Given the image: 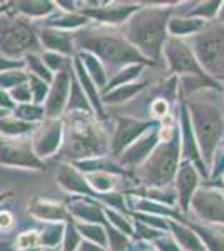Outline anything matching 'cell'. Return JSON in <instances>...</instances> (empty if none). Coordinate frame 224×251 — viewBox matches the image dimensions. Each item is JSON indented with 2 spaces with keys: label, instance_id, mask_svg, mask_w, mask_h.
Segmentation results:
<instances>
[{
  "label": "cell",
  "instance_id": "1",
  "mask_svg": "<svg viewBox=\"0 0 224 251\" xmlns=\"http://www.w3.org/2000/svg\"><path fill=\"white\" fill-rule=\"evenodd\" d=\"M171 9L148 7L137 10L125 27V40L146 59L161 60Z\"/></svg>",
  "mask_w": 224,
  "mask_h": 251
},
{
  "label": "cell",
  "instance_id": "2",
  "mask_svg": "<svg viewBox=\"0 0 224 251\" xmlns=\"http://www.w3.org/2000/svg\"><path fill=\"white\" fill-rule=\"evenodd\" d=\"M189 117H193V132L196 137L199 152L204 157L206 164L213 163L216 148L224 131V114L221 109L202 99L189 102Z\"/></svg>",
  "mask_w": 224,
  "mask_h": 251
},
{
  "label": "cell",
  "instance_id": "3",
  "mask_svg": "<svg viewBox=\"0 0 224 251\" xmlns=\"http://www.w3.org/2000/svg\"><path fill=\"white\" fill-rule=\"evenodd\" d=\"M79 40L82 42V46L85 49L92 50L97 57L112 64V66H127L131 62H141V64L149 62L124 37H119L116 34L91 30L79 35Z\"/></svg>",
  "mask_w": 224,
  "mask_h": 251
},
{
  "label": "cell",
  "instance_id": "4",
  "mask_svg": "<svg viewBox=\"0 0 224 251\" xmlns=\"http://www.w3.org/2000/svg\"><path fill=\"white\" fill-rule=\"evenodd\" d=\"M179 141L177 132L171 141L157 144L141 166V179L148 186L161 188L176 177L179 163Z\"/></svg>",
  "mask_w": 224,
  "mask_h": 251
},
{
  "label": "cell",
  "instance_id": "5",
  "mask_svg": "<svg viewBox=\"0 0 224 251\" xmlns=\"http://www.w3.org/2000/svg\"><path fill=\"white\" fill-rule=\"evenodd\" d=\"M191 50L207 75L224 77V25L204 27L191 37Z\"/></svg>",
  "mask_w": 224,
  "mask_h": 251
},
{
  "label": "cell",
  "instance_id": "6",
  "mask_svg": "<svg viewBox=\"0 0 224 251\" xmlns=\"http://www.w3.org/2000/svg\"><path fill=\"white\" fill-rule=\"evenodd\" d=\"M105 149H107L105 137L92 117L84 112H77L72 116L69 126L67 152H72V156L75 157L102 156Z\"/></svg>",
  "mask_w": 224,
  "mask_h": 251
},
{
  "label": "cell",
  "instance_id": "7",
  "mask_svg": "<svg viewBox=\"0 0 224 251\" xmlns=\"http://www.w3.org/2000/svg\"><path fill=\"white\" fill-rule=\"evenodd\" d=\"M162 54L168 59L171 71L182 75H198V77H209L199 62L194 57L189 46L181 39L169 37L162 46Z\"/></svg>",
  "mask_w": 224,
  "mask_h": 251
},
{
  "label": "cell",
  "instance_id": "8",
  "mask_svg": "<svg viewBox=\"0 0 224 251\" xmlns=\"http://www.w3.org/2000/svg\"><path fill=\"white\" fill-rule=\"evenodd\" d=\"M37 47V40L32 30L20 20H2L0 22V50L7 55H19Z\"/></svg>",
  "mask_w": 224,
  "mask_h": 251
},
{
  "label": "cell",
  "instance_id": "9",
  "mask_svg": "<svg viewBox=\"0 0 224 251\" xmlns=\"http://www.w3.org/2000/svg\"><path fill=\"white\" fill-rule=\"evenodd\" d=\"M193 209L202 220L224 223V196L211 189H199L191 200Z\"/></svg>",
  "mask_w": 224,
  "mask_h": 251
},
{
  "label": "cell",
  "instance_id": "10",
  "mask_svg": "<svg viewBox=\"0 0 224 251\" xmlns=\"http://www.w3.org/2000/svg\"><path fill=\"white\" fill-rule=\"evenodd\" d=\"M199 176L194 169V166L187 161L177 169L176 173V188H177V198L181 203L182 211H187L191 206V200L194 196V191L198 188Z\"/></svg>",
  "mask_w": 224,
  "mask_h": 251
},
{
  "label": "cell",
  "instance_id": "11",
  "mask_svg": "<svg viewBox=\"0 0 224 251\" xmlns=\"http://www.w3.org/2000/svg\"><path fill=\"white\" fill-rule=\"evenodd\" d=\"M0 163L34 166L39 168V161L32 156L30 148L24 143H12L10 139H0Z\"/></svg>",
  "mask_w": 224,
  "mask_h": 251
},
{
  "label": "cell",
  "instance_id": "12",
  "mask_svg": "<svg viewBox=\"0 0 224 251\" xmlns=\"http://www.w3.org/2000/svg\"><path fill=\"white\" fill-rule=\"evenodd\" d=\"M149 123H137L132 119H119L117 124V131L114 136L112 143V152L119 154L125 146H131L132 141H136L137 137H141L146 131L149 129Z\"/></svg>",
  "mask_w": 224,
  "mask_h": 251
},
{
  "label": "cell",
  "instance_id": "13",
  "mask_svg": "<svg viewBox=\"0 0 224 251\" xmlns=\"http://www.w3.org/2000/svg\"><path fill=\"white\" fill-rule=\"evenodd\" d=\"M157 129L146 131V134H142L137 139V143H132L127 151L122 154V164H139L142 161H146L148 156L152 152V149L157 146Z\"/></svg>",
  "mask_w": 224,
  "mask_h": 251
},
{
  "label": "cell",
  "instance_id": "14",
  "mask_svg": "<svg viewBox=\"0 0 224 251\" xmlns=\"http://www.w3.org/2000/svg\"><path fill=\"white\" fill-rule=\"evenodd\" d=\"M181 121H182V143H184V154L189 161L198 164L199 171L206 174V164L201 163V152H199L196 137H194L193 127H191V117L187 109H182L181 111Z\"/></svg>",
  "mask_w": 224,
  "mask_h": 251
},
{
  "label": "cell",
  "instance_id": "15",
  "mask_svg": "<svg viewBox=\"0 0 224 251\" xmlns=\"http://www.w3.org/2000/svg\"><path fill=\"white\" fill-rule=\"evenodd\" d=\"M69 75L66 72H60L57 75L54 87H52V92L49 96V102H47V112L50 116H57L60 111H62L64 104H66V97H67V91H69Z\"/></svg>",
  "mask_w": 224,
  "mask_h": 251
},
{
  "label": "cell",
  "instance_id": "16",
  "mask_svg": "<svg viewBox=\"0 0 224 251\" xmlns=\"http://www.w3.org/2000/svg\"><path fill=\"white\" fill-rule=\"evenodd\" d=\"M206 27V20L196 19V17H174L169 19L168 22V32L173 37H182V35L196 34Z\"/></svg>",
  "mask_w": 224,
  "mask_h": 251
},
{
  "label": "cell",
  "instance_id": "17",
  "mask_svg": "<svg viewBox=\"0 0 224 251\" xmlns=\"http://www.w3.org/2000/svg\"><path fill=\"white\" fill-rule=\"evenodd\" d=\"M139 10V5H112V7H102L99 10H87L85 14L94 15V17L104 20V22H124V19H127L132 12Z\"/></svg>",
  "mask_w": 224,
  "mask_h": 251
},
{
  "label": "cell",
  "instance_id": "18",
  "mask_svg": "<svg viewBox=\"0 0 224 251\" xmlns=\"http://www.w3.org/2000/svg\"><path fill=\"white\" fill-rule=\"evenodd\" d=\"M171 229L174 231V240L187 251H204V245L198 238V234L191 228H186L182 225H176L174 221H169Z\"/></svg>",
  "mask_w": 224,
  "mask_h": 251
},
{
  "label": "cell",
  "instance_id": "19",
  "mask_svg": "<svg viewBox=\"0 0 224 251\" xmlns=\"http://www.w3.org/2000/svg\"><path fill=\"white\" fill-rule=\"evenodd\" d=\"M60 143V126L59 124H49L40 131V137H37V152L39 154H50L57 149Z\"/></svg>",
  "mask_w": 224,
  "mask_h": 251
},
{
  "label": "cell",
  "instance_id": "20",
  "mask_svg": "<svg viewBox=\"0 0 224 251\" xmlns=\"http://www.w3.org/2000/svg\"><path fill=\"white\" fill-rule=\"evenodd\" d=\"M191 229L198 234V238L202 241V245L207 246L209 251H224V236L223 234L214 233L206 228H201V226H191Z\"/></svg>",
  "mask_w": 224,
  "mask_h": 251
},
{
  "label": "cell",
  "instance_id": "21",
  "mask_svg": "<svg viewBox=\"0 0 224 251\" xmlns=\"http://www.w3.org/2000/svg\"><path fill=\"white\" fill-rule=\"evenodd\" d=\"M42 39L49 49H55V50H60V52H72L71 39H69V35H66L64 32L46 30L42 34Z\"/></svg>",
  "mask_w": 224,
  "mask_h": 251
},
{
  "label": "cell",
  "instance_id": "22",
  "mask_svg": "<svg viewBox=\"0 0 224 251\" xmlns=\"http://www.w3.org/2000/svg\"><path fill=\"white\" fill-rule=\"evenodd\" d=\"M144 87V84H131V86H121L117 91L111 92V94H107L104 97L105 102H124V100H127L129 97H132L136 92H139L141 89Z\"/></svg>",
  "mask_w": 224,
  "mask_h": 251
},
{
  "label": "cell",
  "instance_id": "23",
  "mask_svg": "<svg viewBox=\"0 0 224 251\" xmlns=\"http://www.w3.org/2000/svg\"><path fill=\"white\" fill-rule=\"evenodd\" d=\"M60 183L66 186L67 189H72V191H89L87 186H85V181L69 168L64 169L62 174H60Z\"/></svg>",
  "mask_w": 224,
  "mask_h": 251
},
{
  "label": "cell",
  "instance_id": "24",
  "mask_svg": "<svg viewBox=\"0 0 224 251\" xmlns=\"http://www.w3.org/2000/svg\"><path fill=\"white\" fill-rule=\"evenodd\" d=\"M34 213L37 214L39 218H46V220H55V218H64L66 213H64V208L52 203H40L39 206L34 208Z\"/></svg>",
  "mask_w": 224,
  "mask_h": 251
},
{
  "label": "cell",
  "instance_id": "25",
  "mask_svg": "<svg viewBox=\"0 0 224 251\" xmlns=\"http://www.w3.org/2000/svg\"><path fill=\"white\" fill-rule=\"evenodd\" d=\"M74 213L79 218H82L85 221H97L102 218V214L99 211V206L96 204H87V203H77L74 208Z\"/></svg>",
  "mask_w": 224,
  "mask_h": 251
},
{
  "label": "cell",
  "instance_id": "26",
  "mask_svg": "<svg viewBox=\"0 0 224 251\" xmlns=\"http://www.w3.org/2000/svg\"><path fill=\"white\" fill-rule=\"evenodd\" d=\"M89 183L94 186V189L105 193V191H111L114 188V177L107 173H96L89 176Z\"/></svg>",
  "mask_w": 224,
  "mask_h": 251
},
{
  "label": "cell",
  "instance_id": "27",
  "mask_svg": "<svg viewBox=\"0 0 224 251\" xmlns=\"http://www.w3.org/2000/svg\"><path fill=\"white\" fill-rule=\"evenodd\" d=\"M79 229L82 231L84 236H87L89 240L92 241H97L100 245H105V234H104V229L100 226H96V225H80Z\"/></svg>",
  "mask_w": 224,
  "mask_h": 251
},
{
  "label": "cell",
  "instance_id": "28",
  "mask_svg": "<svg viewBox=\"0 0 224 251\" xmlns=\"http://www.w3.org/2000/svg\"><path fill=\"white\" fill-rule=\"evenodd\" d=\"M219 5H221V2H206V3H201L199 7H196L191 14L198 15V19H202V20L211 19V17H214L216 12L219 10Z\"/></svg>",
  "mask_w": 224,
  "mask_h": 251
},
{
  "label": "cell",
  "instance_id": "29",
  "mask_svg": "<svg viewBox=\"0 0 224 251\" xmlns=\"http://www.w3.org/2000/svg\"><path fill=\"white\" fill-rule=\"evenodd\" d=\"M84 59H85L84 62L87 64L89 71L92 72V77L96 79V82L99 84V86H102V84L105 82V74H104L102 67H100V64L97 62L94 57H91V55H84Z\"/></svg>",
  "mask_w": 224,
  "mask_h": 251
},
{
  "label": "cell",
  "instance_id": "30",
  "mask_svg": "<svg viewBox=\"0 0 224 251\" xmlns=\"http://www.w3.org/2000/svg\"><path fill=\"white\" fill-rule=\"evenodd\" d=\"M141 71H142V66H129V67H125L124 71L119 72V75H117V77L114 79L111 84H109V87H114L116 84L127 82V80L134 79L136 75H139V72H141Z\"/></svg>",
  "mask_w": 224,
  "mask_h": 251
},
{
  "label": "cell",
  "instance_id": "31",
  "mask_svg": "<svg viewBox=\"0 0 224 251\" xmlns=\"http://www.w3.org/2000/svg\"><path fill=\"white\" fill-rule=\"evenodd\" d=\"M109 245H111L112 251H124L127 246V238L117 229L109 228Z\"/></svg>",
  "mask_w": 224,
  "mask_h": 251
},
{
  "label": "cell",
  "instance_id": "32",
  "mask_svg": "<svg viewBox=\"0 0 224 251\" xmlns=\"http://www.w3.org/2000/svg\"><path fill=\"white\" fill-rule=\"evenodd\" d=\"M40 238L37 231H27L22 233L17 238V246L20 250H27V248H34L35 245H39Z\"/></svg>",
  "mask_w": 224,
  "mask_h": 251
},
{
  "label": "cell",
  "instance_id": "33",
  "mask_svg": "<svg viewBox=\"0 0 224 251\" xmlns=\"http://www.w3.org/2000/svg\"><path fill=\"white\" fill-rule=\"evenodd\" d=\"M154 245L159 251H181L179 245L174 241V238H169V236H161L157 240H154Z\"/></svg>",
  "mask_w": 224,
  "mask_h": 251
},
{
  "label": "cell",
  "instance_id": "34",
  "mask_svg": "<svg viewBox=\"0 0 224 251\" xmlns=\"http://www.w3.org/2000/svg\"><path fill=\"white\" fill-rule=\"evenodd\" d=\"M107 213V216L111 218V221L114 225L119 228V231H125V234H132V226L129 225V221L125 220V218H122L121 214L114 213V211H105Z\"/></svg>",
  "mask_w": 224,
  "mask_h": 251
},
{
  "label": "cell",
  "instance_id": "35",
  "mask_svg": "<svg viewBox=\"0 0 224 251\" xmlns=\"http://www.w3.org/2000/svg\"><path fill=\"white\" fill-rule=\"evenodd\" d=\"M136 229H137V233H139V236L142 238H146V240H157V238H161L162 234L156 231V229H150L148 225H144V223H137V226H136Z\"/></svg>",
  "mask_w": 224,
  "mask_h": 251
},
{
  "label": "cell",
  "instance_id": "36",
  "mask_svg": "<svg viewBox=\"0 0 224 251\" xmlns=\"http://www.w3.org/2000/svg\"><path fill=\"white\" fill-rule=\"evenodd\" d=\"M150 111H152V114L157 116V117H166L169 114L168 112V100H164V99L154 100L152 106H150Z\"/></svg>",
  "mask_w": 224,
  "mask_h": 251
},
{
  "label": "cell",
  "instance_id": "37",
  "mask_svg": "<svg viewBox=\"0 0 224 251\" xmlns=\"http://www.w3.org/2000/svg\"><path fill=\"white\" fill-rule=\"evenodd\" d=\"M42 114V111L37 107H19L17 116L20 117H25V119H37Z\"/></svg>",
  "mask_w": 224,
  "mask_h": 251
},
{
  "label": "cell",
  "instance_id": "38",
  "mask_svg": "<svg viewBox=\"0 0 224 251\" xmlns=\"http://www.w3.org/2000/svg\"><path fill=\"white\" fill-rule=\"evenodd\" d=\"M2 129L3 131H7V132H24V131H27V124H20V123H10V121H3L2 124Z\"/></svg>",
  "mask_w": 224,
  "mask_h": 251
},
{
  "label": "cell",
  "instance_id": "39",
  "mask_svg": "<svg viewBox=\"0 0 224 251\" xmlns=\"http://www.w3.org/2000/svg\"><path fill=\"white\" fill-rule=\"evenodd\" d=\"M10 226H12V216H10V213H7V211L0 213V228L7 229V228H10Z\"/></svg>",
  "mask_w": 224,
  "mask_h": 251
},
{
  "label": "cell",
  "instance_id": "40",
  "mask_svg": "<svg viewBox=\"0 0 224 251\" xmlns=\"http://www.w3.org/2000/svg\"><path fill=\"white\" fill-rule=\"evenodd\" d=\"M149 194V196H154V194H161V193H157L156 189H148V191H146ZM154 198H157V196H154ZM161 201H164V203H168V204H173L174 203V194H171V193H168V196H161Z\"/></svg>",
  "mask_w": 224,
  "mask_h": 251
},
{
  "label": "cell",
  "instance_id": "41",
  "mask_svg": "<svg viewBox=\"0 0 224 251\" xmlns=\"http://www.w3.org/2000/svg\"><path fill=\"white\" fill-rule=\"evenodd\" d=\"M15 97H17V100H28L30 99V91H27L25 87H19L17 91H15Z\"/></svg>",
  "mask_w": 224,
  "mask_h": 251
},
{
  "label": "cell",
  "instance_id": "42",
  "mask_svg": "<svg viewBox=\"0 0 224 251\" xmlns=\"http://www.w3.org/2000/svg\"><path fill=\"white\" fill-rule=\"evenodd\" d=\"M224 171V156L223 154H218V157H216V169L213 173V176L216 177L218 174H221Z\"/></svg>",
  "mask_w": 224,
  "mask_h": 251
},
{
  "label": "cell",
  "instance_id": "43",
  "mask_svg": "<svg viewBox=\"0 0 224 251\" xmlns=\"http://www.w3.org/2000/svg\"><path fill=\"white\" fill-rule=\"evenodd\" d=\"M82 251H105L104 248H97L91 243H82Z\"/></svg>",
  "mask_w": 224,
  "mask_h": 251
},
{
  "label": "cell",
  "instance_id": "44",
  "mask_svg": "<svg viewBox=\"0 0 224 251\" xmlns=\"http://www.w3.org/2000/svg\"><path fill=\"white\" fill-rule=\"evenodd\" d=\"M0 104H2V106H3V104H5V106H10L9 99H7V97H5V94H3L2 91H0Z\"/></svg>",
  "mask_w": 224,
  "mask_h": 251
},
{
  "label": "cell",
  "instance_id": "45",
  "mask_svg": "<svg viewBox=\"0 0 224 251\" xmlns=\"http://www.w3.org/2000/svg\"><path fill=\"white\" fill-rule=\"evenodd\" d=\"M223 20H224V9H223ZM223 25H224V24H223Z\"/></svg>",
  "mask_w": 224,
  "mask_h": 251
}]
</instances>
